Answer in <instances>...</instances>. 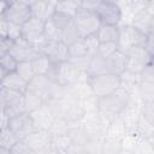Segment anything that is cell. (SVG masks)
<instances>
[{
    "label": "cell",
    "mask_w": 154,
    "mask_h": 154,
    "mask_svg": "<svg viewBox=\"0 0 154 154\" xmlns=\"http://www.w3.org/2000/svg\"><path fill=\"white\" fill-rule=\"evenodd\" d=\"M88 82L91 89V93L97 99L106 97L122 87L120 76L112 73H102L93 77H88Z\"/></svg>",
    "instance_id": "cell-1"
},
{
    "label": "cell",
    "mask_w": 154,
    "mask_h": 154,
    "mask_svg": "<svg viewBox=\"0 0 154 154\" xmlns=\"http://www.w3.org/2000/svg\"><path fill=\"white\" fill-rule=\"evenodd\" d=\"M45 24H46V22L31 16V18H29L20 26V36H22V38L28 41L40 54H41L42 48L46 45V40L43 37Z\"/></svg>",
    "instance_id": "cell-2"
},
{
    "label": "cell",
    "mask_w": 154,
    "mask_h": 154,
    "mask_svg": "<svg viewBox=\"0 0 154 154\" xmlns=\"http://www.w3.org/2000/svg\"><path fill=\"white\" fill-rule=\"evenodd\" d=\"M129 101H130L129 93L123 88H119L113 94L99 99V112L109 117H117L126 108Z\"/></svg>",
    "instance_id": "cell-3"
},
{
    "label": "cell",
    "mask_w": 154,
    "mask_h": 154,
    "mask_svg": "<svg viewBox=\"0 0 154 154\" xmlns=\"http://www.w3.org/2000/svg\"><path fill=\"white\" fill-rule=\"evenodd\" d=\"M73 23L77 28L81 38L94 36L101 26V22L95 14V12L85 8H79L73 17Z\"/></svg>",
    "instance_id": "cell-4"
},
{
    "label": "cell",
    "mask_w": 154,
    "mask_h": 154,
    "mask_svg": "<svg viewBox=\"0 0 154 154\" xmlns=\"http://www.w3.org/2000/svg\"><path fill=\"white\" fill-rule=\"evenodd\" d=\"M94 12L100 19L101 24L103 25L119 26V23L122 22L123 18V10L120 5L113 1H106V0L97 1Z\"/></svg>",
    "instance_id": "cell-5"
},
{
    "label": "cell",
    "mask_w": 154,
    "mask_h": 154,
    "mask_svg": "<svg viewBox=\"0 0 154 154\" xmlns=\"http://www.w3.org/2000/svg\"><path fill=\"white\" fill-rule=\"evenodd\" d=\"M2 17L8 24L22 26L29 18H31V10L29 1H10L7 2Z\"/></svg>",
    "instance_id": "cell-6"
},
{
    "label": "cell",
    "mask_w": 154,
    "mask_h": 154,
    "mask_svg": "<svg viewBox=\"0 0 154 154\" xmlns=\"http://www.w3.org/2000/svg\"><path fill=\"white\" fill-rule=\"evenodd\" d=\"M148 36L138 31L130 24H125L119 26V40L118 48L122 52H126L132 47H144L147 43Z\"/></svg>",
    "instance_id": "cell-7"
},
{
    "label": "cell",
    "mask_w": 154,
    "mask_h": 154,
    "mask_svg": "<svg viewBox=\"0 0 154 154\" xmlns=\"http://www.w3.org/2000/svg\"><path fill=\"white\" fill-rule=\"evenodd\" d=\"M125 55L128 58L126 72L134 75H140L147 65L153 64V54L144 47H132L125 52Z\"/></svg>",
    "instance_id": "cell-8"
},
{
    "label": "cell",
    "mask_w": 154,
    "mask_h": 154,
    "mask_svg": "<svg viewBox=\"0 0 154 154\" xmlns=\"http://www.w3.org/2000/svg\"><path fill=\"white\" fill-rule=\"evenodd\" d=\"M0 99L4 103L5 111L8 118L25 112L24 93L0 87Z\"/></svg>",
    "instance_id": "cell-9"
},
{
    "label": "cell",
    "mask_w": 154,
    "mask_h": 154,
    "mask_svg": "<svg viewBox=\"0 0 154 154\" xmlns=\"http://www.w3.org/2000/svg\"><path fill=\"white\" fill-rule=\"evenodd\" d=\"M6 126L14 134V136L19 141L26 138L31 132H34L36 130L34 122L31 119V116L28 112H24L18 116L8 118Z\"/></svg>",
    "instance_id": "cell-10"
},
{
    "label": "cell",
    "mask_w": 154,
    "mask_h": 154,
    "mask_svg": "<svg viewBox=\"0 0 154 154\" xmlns=\"http://www.w3.org/2000/svg\"><path fill=\"white\" fill-rule=\"evenodd\" d=\"M8 54L17 61V63H25L32 61L40 53L24 38H18L13 41Z\"/></svg>",
    "instance_id": "cell-11"
},
{
    "label": "cell",
    "mask_w": 154,
    "mask_h": 154,
    "mask_svg": "<svg viewBox=\"0 0 154 154\" xmlns=\"http://www.w3.org/2000/svg\"><path fill=\"white\" fill-rule=\"evenodd\" d=\"M41 54H43L53 65H59L69 60V46L61 41L46 42Z\"/></svg>",
    "instance_id": "cell-12"
},
{
    "label": "cell",
    "mask_w": 154,
    "mask_h": 154,
    "mask_svg": "<svg viewBox=\"0 0 154 154\" xmlns=\"http://www.w3.org/2000/svg\"><path fill=\"white\" fill-rule=\"evenodd\" d=\"M23 141H25L26 144L36 153V152L51 149L52 136L48 132V130H35Z\"/></svg>",
    "instance_id": "cell-13"
},
{
    "label": "cell",
    "mask_w": 154,
    "mask_h": 154,
    "mask_svg": "<svg viewBox=\"0 0 154 154\" xmlns=\"http://www.w3.org/2000/svg\"><path fill=\"white\" fill-rule=\"evenodd\" d=\"M30 4V10H31V16L35 18H38L43 22L51 20L52 16L55 12V5L57 1H29Z\"/></svg>",
    "instance_id": "cell-14"
},
{
    "label": "cell",
    "mask_w": 154,
    "mask_h": 154,
    "mask_svg": "<svg viewBox=\"0 0 154 154\" xmlns=\"http://www.w3.org/2000/svg\"><path fill=\"white\" fill-rule=\"evenodd\" d=\"M30 116H31V119L34 122L36 130H48L53 120L55 119L52 112L49 111L48 106L46 105V102L41 105L38 108H36L35 111L30 112Z\"/></svg>",
    "instance_id": "cell-15"
},
{
    "label": "cell",
    "mask_w": 154,
    "mask_h": 154,
    "mask_svg": "<svg viewBox=\"0 0 154 154\" xmlns=\"http://www.w3.org/2000/svg\"><path fill=\"white\" fill-rule=\"evenodd\" d=\"M52 79L47 76H35L26 87V90L40 96L45 102L49 99V89H51Z\"/></svg>",
    "instance_id": "cell-16"
},
{
    "label": "cell",
    "mask_w": 154,
    "mask_h": 154,
    "mask_svg": "<svg viewBox=\"0 0 154 154\" xmlns=\"http://www.w3.org/2000/svg\"><path fill=\"white\" fill-rule=\"evenodd\" d=\"M126 63H128V58L125 53L122 51H117L114 54H112L106 59L107 73L122 76L126 71Z\"/></svg>",
    "instance_id": "cell-17"
},
{
    "label": "cell",
    "mask_w": 154,
    "mask_h": 154,
    "mask_svg": "<svg viewBox=\"0 0 154 154\" xmlns=\"http://www.w3.org/2000/svg\"><path fill=\"white\" fill-rule=\"evenodd\" d=\"M95 37L99 41V43H118L119 26L101 24V26L95 34Z\"/></svg>",
    "instance_id": "cell-18"
},
{
    "label": "cell",
    "mask_w": 154,
    "mask_h": 154,
    "mask_svg": "<svg viewBox=\"0 0 154 154\" xmlns=\"http://www.w3.org/2000/svg\"><path fill=\"white\" fill-rule=\"evenodd\" d=\"M0 87L6 88V89H11V90H17L20 93H25L28 83L19 75H17L14 71V72H10V73L5 75Z\"/></svg>",
    "instance_id": "cell-19"
},
{
    "label": "cell",
    "mask_w": 154,
    "mask_h": 154,
    "mask_svg": "<svg viewBox=\"0 0 154 154\" xmlns=\"http://www.w3.org/2000/svg\"><path fill=\"white\" fill-rule=\"evenodd\" d=\"M31 66H32L35 76H47L49 73L53 64L43 54H38L31 61Z\"/></svg>",
    "instance_id": "cell-20"
},
{
    "label": "cell",
    "mask_w": 154,
    "mask_h": 154,
    "mask_svg": "<svg viewBox=\"0 0 154 154\" xmlns=\"http://www.w3.org/2000/svg\"><path fill=\"white\" fill-rule=\"evenodd\" d=\"M102 73H107L106 59L95 54L90 58L89 66H88V70H87V75H88V77H93V76H97V75H102Z\"/></svg>",
    "instance_id": "cell-21"
},
{
    "label": "cell",
    "mask_w": 154,
    "mask_h": 154,
    "mask_svg": "<svg viewBox=\"0 0 154 154\" xmlns=\"http://www.w3.org/2000/svg\"><path fill=\"white\" fill-rule=\"evenodd\" d=\"M70 125L71 122L63 119V118H55L52 123V125L48 129V132L51 134V136H64L67 135L70 131Z\"/></svg>",
    "instance_id": "cell-22"
},
{
    "label": "cell",
    "mask_w": 154,
    "mask_h": 154,
    "mask_svg": "<svg viewBox=\"0 0 154 154\" xmlns=\"http://www.w3.org/2000/svg\"><path fill=\"white\" fill-rule=\"evenodd\" d=\"M137 96L143 103L153 102L154 101V83L140 82L137 87Z\"/></svg>",
    "instance_id": "cell-23"
},
{
    "label": "cell",
    "mask_w": 154,
    "mask_h": 154,
    "mask_svg": "<svg viewBox=\"0 0 154 154\" xmlns=\"http://www.w3.org/2000/svg\"><path fill=\"white\" fill-rule=\"evenodd\" d=\"M103 140H105V137H102V136H90L88 138L87 143L83 146L84 152L87 154H101Z\"/></svg>",
    "instance_id": "cell-24"
},
{
    "label": "cell",
    "mask_w": 154,
    "mask_h": 154,
    "mask_svg": "<svg viewBox=\"0 0 154 154\" xmlns=\"http://www.w3.org/2000/svg\"><path fill=\"white\" fill-rule=\"evenodd\" d=\"M82 57H90V55L88 54V49L85 47L84 40L79 38L78 41H76L75 43L69 46V60L82 58Z\"/></svg>",
    "instance_id": "cell-25"
},
{
    "label": "cell",
    "mask_w": 154,
    "mask_h": 154,
    "mask_svg": "<svg viewBox=\"0 0 154 154\" xmlns=\"http://www.w3.org/2000/svg\"><path fill=\"white\" fill-rule=\"evenodd\" d=\"M79 8H81V1H57L55 5V11L63 12L71 17H75V14Z\"/></svg>",
    "instance_id": "cell-26"
},
{
    "label": "cell",
    "mask_w": 154,
    "mask_h": 154,
    "mask_svg": "<svg viewBox=\"0 0 154 154\" xmlns=\"http://www.w3.org/2000/svg\"><path fill=\"white\" fill-rule=\"evenodd\" d=\"M45 101L37 96L36 94L29 91V90H25L24 93V106H25V112L30 113L32 111H35L36 108H38L41 105H43Z\"/></svg>",
    "instance_id": "cell-27"
},
{
    "label": "cell",
    "mask_w": 154,
    "mask_h": 154,
    "mask_svg": "<svg viewBox=\"0 0 154 154\" xmlns=\"http://www.w3.org/2000/svg\"><path fill=\"white\" fill-rule=\"evenodd\" d=\"M122 138H113V137H105L102 144L101 154H119L122 152Z\"/></svg>",
    "instance_id": "cell-28"
},
{
    "label": "cell",
    "mask_w": 154,
    "mask_h": 154,
    "mask_svg": "<svg viewBox=\"0 0 154 154\" xmlns=\"http://www.w3.org/2000/svg\"><path fill=\"white\" fill-rule=\"evenodd\" d=\"M18 141L19 140L14 136V134L7 126H4L0 129V147L11 149Z\"/></svg>",
    "instance_id": "cell-29"
},
{
    "label": "cell",
    "mask_w": 154,
    "mask_h": 154,
    "mask_svg": "<svg viewBox=\"0 0 154 154\" xmlns=\"http://www.w3.org/2000/svg\"><path fill=\"white\" fill-rule=\"evenodd\" d=\"M79 34L77 31V28L75 25V23L72 22L70 25H67L63 31H61V42H64L66 46H70L72 43H75L76 41H78Z\"/></svg>",
    "instance_id": "cell-30"
},
{
    "label": "cell",
    "mask_w": 154,
    "mask_h": 154,
    "mask_svg": "<svg viewBox=\"0 0 154 154\" xmlns=\"http://www.w3.org/2000/svg\"><path fill=\"white\" fill-rule=\"evenodd\" d=\"M51 22L60 30V34H61V31H63L67 25H70V24L73 22V17L67 16V14H65V13H63V12L55 11L54 14H53L52 18H51Z\"/></svg>",
    "instance_id": "cell-31"
},
{
    "label": "cell",
    "mask_w": 154,
    "mask_h": 154,
    "mask_svg": "<svg viewBox=\"0 0 154 154\" xmlns=\"http://www.w3.org/2000/svg\"><path fill=\"white\" fill-rule=\"evenodd\" d=\"M43 37L46 42H55V41H61V34L60 30L51 22H46L45 24V31H43Z\"/></svg>",
    "instance_id": "cell-32"
},
{
    "label": "cell",
    "mask_w": 154,
    "mask_h": 154,
    "mask_svg": "<svg viewBox=\"0 0 154 154\" xmlns=\"http://www.w3.org/2000/svg\"><path fill=\"white\" fill-rule=\"evenodd\" d=\"M16 73L19 75L26 83H29L34 77V70L31 66V61H25V63H18L17 69H16Z\"/></svg>",
    "instance_id": "cell-33"
},
{
    "label": "cell",
    "mask_w": 154,
    "mask_h": 154,
    "mask_svg": "<svg viewBox=\"0 0 154 154\" xmlns=\"http://www.w3.org/2000/svg\"><path fill=\"white\" fill-rule=\"evenodd\" d=\"M132 154H154L153 150V140L148 138H138V142L132 150Z\"/></svg>",
    "instance_id": "cell-34"
},
{
    "label": "cell",
    "mask_w": 154,
    "mask_h": 154,
    "mask_svg": "<svg viewBox=\"0 0 154 154\" xmlns=\"http://www.w3.org/2000/svg\"><path fill=\"white\" fill-rule=\"evenodd\" d=\"M71 144V141L67 135L64 136H53L51 142V149L55 152H65V149Z\"/></svg>",
    "instance_id": "cell-35"
},
{
    "label": "cell",
    "mask_w": 154,
    "mask_h": 154,
    "mask_svg": "<svg viewBox=\"0 0 154 154\" xmlns=\"http://www.w3.org/2000/svg\"><path fill=\"white\" fill-rule=\"evenodd\" d=\"M18 63L7 53L5 55L0 57V67L5 73H10V72H14L17 69Z\"/></svg>",
    "instance_id": "cell-36"
},
{
    "label": "cell",
    "mask_w": 154,
    "mask_h": 154,
    "mask_svg": "<svg viewBox=\"0 0 154 154\" xmlns=\"http://www.w3.org/2000/svg\"><path fill=\"white\" fill-rule=\"evenodd\" d=\"M117 51H119L118 43H99L96 54L103 59H107L108 57L114 54Z\"/></svg>",
    "instance_id": "cell-37"
},
{
    "label": "cell",
    "mask_w": 154,
    "mask_h": 154,
    "mask_svg": "<svg viewBox=\"0 0 154 154\" xmlns=\"http://www.w3.org/2000/svg\"><path fill=\"white\" fill-rule=\"evenodd\" d=\"M11 154H35V152L26 144L25 141H18L11 149Z\"/></svg>",
    "instance_id": "cell-38"
},
{
    "label": "cell",
    "mask_w": 154,
    "mask_h": 154,
    "mask_svg": "<svg viewBox=\"0 0 154 154\" xmlns=\"http://www.w3.org/2000/svg\"><path fill=\"white\" fill-rule=\"evenodd\" d=\"M84 40V43H85V47L88 49V54L90 57L95 55L96 52H97V47H99V41L96 40L95 35L94 36H89V37H85L83 38Z\"/></svg>",
    "instance_id": "cell-39"
},
{
    "label": "cell",
    "mask_w": 154,
    "mask_h": 154,
    "mask_svg": "<svg viewBox=\"0 0 154 154\" xmlns=\"http://www.w3.org/2000/svg\"><path fill=\"white\" fill-rule=\"evenodd\" d=\"M140 81L141 82H148L154 83V71H153V64L147 65L143 71L140 73Z\"/></svg>",
    "instance_id": "cell-40"
},
{
    "label": "cell",
    "mask_w": 154,
    "mask_h": 154,
    "mask_svg": "<svg viewBox=\"0 0 154 154\" xmlns=\"http://www.w3.org/2000/svg\"><path fill=\"white\" fill-rule=\"evenodd\" d=\"M64 153H65V154H84L85 152H84L83 147L71 143V144L65 149V152H64Z\"/></svg>",
    "instance_id": "cell-41"
},
{
    "label": "cell",
    "mask_w": 154,
    "mask_h": 154,
    "mask_svg": "<svg viewBox=\"0 0 154 154\" xmlns=\"http://www.w3.org/2000/svg\"><path fill=\"white\" fill-rule=\"evenodd\" d=\"M7 120H8V117H7V114H6L4 103H2V101H1V99H0V129L7 125Z\"/></svg>",
    "instance_id": "cell-42"
},
{
    "label": "cell",
    "mask_w": 154,
    "mask_h": 154,
    "mask_svg": "<svg viewBox=\"0 0 154 154\" xmlns=\"http://www.w3.org/2000/svg\"><path fill=\"white\" fill-rule=\"evenodd\" d=\"M0 154H11V152H10V149H6V148L0 147Z\"/></svg>",
    "instance_id": "cell-43"
},
{
    "label": "cell",
    "mask_w": 154,
    "mask_h": 154,
    "mask_svg": "<svg viewBox=\"0 0 154 154\" xmlns=\"http://www.w3.org/2000/svg\"><path fill=\"white\" fill-rule=\"evenodd\" d=\"M5 72L1 70V67H0V85H1V82H2V79H4V77H5Z\"/></svg>",
    "instance_id": "cell-44"
},
{
    "label": "cell",
    "mask_w": 154,
    "mask_h": 154,
    "mask_svg": "<svg viewBox=\"0 0 154 154\" xmlns=\"http://www.w3.org/2000/svg\"><path fill=\"white\" fill-rule=\"evenodd\" d=\"M119 154H132V153H131V152H128V150H124V149H122V152H120Z\"/></svg>",
    "instance_id": "cell-45"
}]
</instances>
